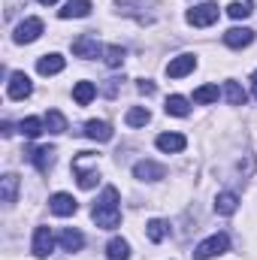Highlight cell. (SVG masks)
I'll return each instance as SVG.
<instances>
[{
    "label": "cell",
    "mask_w": 257,
    "mask_h": 260,
    "mask_svg": "<svg viewBox=\"0 0 257 260\" xmlns=\"http://www.w3.org/2000/svg\"><path fill=\"white\" fill-rule=\"evenodd\" d=\"M94 224L103 227V230H115L121 224V206H118V188H103L100 200L94 203V212H91Z\"/></svg>",
    "instance_id": "6da1fadb"
},
{
    "label": "cell",
    "mask_w": 257,
    "mask_h": 260,
    "mask_svg": "<svg viewBox=\"0 0 257 260\" xmlns=\"http://www.w3.org/2000/svg\"><path fill=\"white\" fill-rule=\"evenodd\" d=\"M227 248H230L227 233H215V236L203 239V242L194 248V260H212V257H218V254H224Z\"/></svg>",
    "instance_id": "7a4b0ae2"
},
{
    "label": "cell",
    "mask_w": 257,
    "mask_h": 260,
    "mask_svg": "<svg viewBox=\"0 0 257 260\" xmlns=\"http://www.w3.org/2000/svg\"><path fill=\"white\" fill-rule=\"evenodd\" d=\"M85 164H88V151H79V157L73 160V173H76L79 188H82V191H91V188L100 182V173H97V167H94V170H88Z\"/></svg>",
    "instance_id": "3957f363"
},
{
    "label": "cell",
    "mask_w": 257,
    "mask_h": 260,
    "mask_svg": "<svg viewBox=\"0 0 257 260\" xmlns=\"http://www.w3.org/2000/svg\"><path fill=\"white\" fill-rule=\"evenodd\" d=\"M218 15H221L218 3H200V6L188 9V24H194V27H209V24L218 21Z\"/></svg>",
    "instance_id": "277c9868"
},
{
    "label": "cell",
    "mask_w": 257,
    "mask_h": 260,
    "mask_svg": "<svg viewBox=\"0 0 257 260\" xmlns=\"http://www.w3.org/2000/svg\"><path fill=\"white\" fill-rule=\"evenodd\" d=\"M73 55H76V58H85V61H91V58H100V55H103V46L97 43V37H91V34H82V37L73 43Z\"/></svg>",
    "instance_id": "5b68a950"
},
{
    "label": "cell",
    "mask_w": 257,
    "mask_h": 260,
    "mask_svg": "<svg viewBox=\"0 0 257 260\" xmlns=\"http://www.w3.org/2000/svg\"><path fill=\"white\" fill-rule=\"evenodd\" d=\"M34 257H40V260H46L52 251H55V236H52V230L49 227H37L34 230Z\"/></svg>",
    "instance_id": "8992f818"
},
{
    "label": "cell",
    "mask_w": 257,
    "mask_h": 260,
    "mask_svg": "<svg viewBox=\"0 0 257 260\" xmlns=\"http://www.w3.org/2000/svg\"><path fill=\"white\" fill-rule=\"evenodd\" d=\"M40 34H43V21H40V18H24V21L15 27L12 40H15L18 46H24V43H34V40H40Z\"/></svg>",
    "instance_id": "52a82bcc"
},
{
    "label": "cell",
    "mask_w": 257,
    "mask_h": 260,
    "mask_svg": "<svg viewBox=\"0 0 257 260\" xmlns=\"http://www.w3.org/2000/svg\"><path fill=\"white\" fill-rule=\"evenodd\" d=\"M30 91H34V85H30V79L24 73H12L9 76V85H6L9 100H24V97H30Z\"/></svg>",
    "instance_id": "ba28073f"
},
{
    "label": "cell",
    "mask_w": 257,
    "mask_h": 260,
    "mask_svg": "<svg viewBox=\"0 0 257 260\" xmlns=\"http://www.w3.org/2000/svg\"><path fill=\"white\" fill-rule=\"evenodd\" d=\"M133 176H136L139 182H157V179L167 176V167H164V164H154V160H139V164L133 167Z\"/></svg>",
    "instance_id": "9c48e42d"
},
{
    "label": "cell",
    "mask_w": 257,
    "mask_h": 260,
    "mask_svg": "<svg viewBox=\"0 0 257 260\" xmlns=\"http://www.w3.org/2000/svg\"><path fill=\"white\" fill-rule=\"evenodd\" d=\"M27 160H30L40 173H49V170H52V164H55V148H52V145L30 148V151H27Z\"/></svg>",
    "instance_id": "30bf717a"
},
{
    "label": "cell",
    "mask_w": 257,
    "mask_h": 260,
    "mask_svg": "<svg viewBox=\"0 0 257 260\" xmlns=\"http://www.w3.org/2000/svg\"><path fill=\"white\" fill-rule=\"evenodd\" d=\"M251 43H254V30L251 27H230L224 34V46H230V49H245Z\"/></svg>",
    "instance_id": "8fae6325"
},
{
    "label": "cell",
    "mask_w": 257,
    "mask_h": 260,
    "mask_svg": "<svg viewBox=\"0 0 257 260\" xmlns=\"http://www.w3.org/2000/svg\"><path fill=\"white\" fill-rule=\"evenodd\" d=\"M194 67H197V58H194V55H179V58H173V61L167 64V76H170V79H182V76L194 73Z\"/></svg>",
    "instance_id": "7c38bea8"
},
{
    "label": "cell",
    "mask_w": 257,
    "mask_h": 260,
    "mask_svg": "<svg viewBox=\"0 0 257 260\" xmlns=\"http://www.w3.org/2000/svg\"><path fill=\"white\" fill-rule=\"evenodd\" d=\"M49 209L58 215V218H70V215H76V209H79V203L73 200L70 194H55L49 200Z\"/></svg>",
    "instance_id": "4fadbf2b"
},
{
    "label": "cell",
    "mask_w": 257,
    "mask_h": 260,
    "mask_svg": "<svg viewBox=\"0 0 257 260\" xmlns=\"http://www.w3.org/2000/svg\"><path fill=\"white\" fill-rule=\"evenodd\" d=\"M67 67V61L58 55V52H52V55H43L40 61H37V70H40V76H58L61 70Z\"/></svg>",
    "instance_id": "5bb4252c"
},
{
    "label": "cell",
    "mask_w": 257,
    "mask_h": 260,
    "mask_svg": "<svg viewBox=\"0 0 257 260\" xmlns=\"http://www.w3.org/2000/svg\"><path fill=\"white\" fill-rule=\"evenodd\" d=\"M185 145H188V139H185L182 133H160V136H157V148L167 151V154L185 151Z\"/></svg>",
    "instance_id": "9a60e30c"
},
{
    "label": "cell",
    "mask_w": 257,
    "mask_h": 260,
    "mask_svg": "<svg viewBox=\"0 0 257 260\" xmlns=\"http://www.w3.org/2000/svg\"><path fill=\"white\" fill-rule=\"evenodd\" d=\"M85 136L94 139V142H109V139H112V127H109L106 121L91 118V121H85Z\"/></svg>",
    "instance_id": "2e32d148"
},
{
    "label": "cell",
    "mask_w": 257,
    "mask_h": 260,
    "mask_svg": "<svg viewBox=\"0 0 257 260\" xmlns=\"http://www.w3.org/2000/svg\"><path fill=\"white\" fill-rule=\"evenodd\" d=\"M58 15L61 18H85V15H91V0H67Z\"/></svg>",
    "instance_id": "e0dca14e"
},
{
    "label": "cell",
    "mask_w": 257,
    "mask_h": 260,
    "mask_svg": "<svg viewBox=\"0 0 257 260\" xmlns=\"http://www.w3.org/2000/svg\"><path fill=\"white\" fill-rule=\"evenodd\" d=\"M224 100L230 103V106H245V100H248V94H245V88L239 85V82H224Z\"/></svg>",
    "instance_id": "ac0fdd59"
},
{
    "label": "cell",
    "mask_w": 257,
    "mask_h": 260,
    "mask_svg": "<svg viewBox=\"0 0 257 260\" xmlns=\"http://www.w3.org/2000/svg\"><path fill=\"white\" fill-rule=\"evenodd\" d=\"M58 242H61V248H64V251H82V245H85V236H82L79 230L67 227V230H61Z\"/></svg>",
    "instance_id": "d6986e66"
},
{
    "label": "cell",
    "mask_w": 257,
    "mask_h": 260,
    "mask_svg": "<svg viewBox=\"0 0 257 260\" xmlns=\"http://www.w3.org/2000/svg\"><path fill=\"white\" fill-rule=\"evenodd\" d=\"M106 260H130V242L127 239H121V236L109 239V245H106Z\"/></svg>",
    "instance_id": "ffe728a7"
},
{
    "label": "cell",
    "mask_w": 257,
    "mask_h": 260,
    "mask_svg": "<svg viewBox=\"0 0 257 260\" xmlns=\"http://www.w3.org/2000/svg\"><path fill=\"white\" fill-rule=\"evenodd\" d=\"M94 97H97V85H94V82H76V88H73V100H76L79 106H88Z\"/></svg>",
    "instance_id": "44dd1931"
},
{
    "label": "cell",
    "mask_w": 257,
    "mask_h": 260,
    "mask_svg": "<svg viewBox=\"0 0 257 260\" xmlns=\"http://www.w3.org/2000/svg\"><path fill=\"white\" fill-rule=\"evenodd\" d=\"M164 109H167V115H176V118H185V115L191 112V106H188V97H182V94H173V97H167Z\"/></svg>",
    "instance_id": "7402d4cb"
},
{
    "label": "cell",
    "mask_w": 257,
    "mask_h": 260,
    "mask_svg": "<svg viewBox=\"0 0 257 260\" xmlns=\"http://www.w3.org/2000/svg\"><path fill=\"white\" fill-rule=\"evenodd\" d=\"M15 197H18V176L15 173H6L0 179V200L3 203H15Z\"/></svg>",
    "instance_id": "603a6c76"
},
{
    "label": "cell",
    "mask_w": 257,
    "mask_h": 260,
    "mask_svg": "<svg viewBox=\"0 0 257 260\" xmlns=\"http://www.w3.org/2000/svg\"><path fill=\"white\" fill-rule=\"evenodd\" d=\"M236 206H239V197L233 194V191H221V194L215 197V212L218 215H233Z\"/></svg>",
    "instance_id": "cb8c5ba5"
},
{
    "label": "cell",
    "mask_w": 257,
    "mask_h": 260,
    "mask_svg": "<svg viewBox=\"0 0 257 260\" xmlns=\"http://www.w3.org/2000/svg\"><path fill=\"white\" fill-rule=\"evenodd\" d=\"M167 233H170V224H167L164 218H151V221L145 224V236H148L151 242H164Z\"/></svg>",
    "instance_id": "d4e9b609"
},
{
    "label": "cell",
    "mask_w": 257,
    "mask_h": 260,
    "mask_svg": "<svg viewBox=\"0 0 257 260\" xmlns=\"http://www.w3.org/2000/svg\"><path fill=\"white\" fill-rule=\"evenodd\" d=\"M127 121L130 127H145L148 121H151V112L145 109V106H133V109H127Z\"/></svg>",
    "instance_id": "484cf974"
},
{
    "label": "cell",
    "mask_w": 257,
    "mask_h": 260,
    "mask_svg": "<svg viewBox=\"0 0 257 260\" xmlns=\"http://www.w3.org/2000/svg\"><path fill=\"white\" fill-rule=\"evenodd\" d=\"M251 12H254V3H251V0H233V3L227 6V15L236 18V21H239V18H248Z\"/></svg>",
    "instance_id": "4316f807"
},
{
    "label": "cell",
    "mask_w": 257,
    "mask_h": 260,
    "mask_svg": "<svg viewBox=\"0 0 257 260\" xmlns=\"http://www.w3.org/2000/svg\"><path fill=\"white\" fill-rule=\"evenodd\" d=\"M18 130H21V136H27V139H37V136L46 130V121H43V118H24V121L18 124Z\"/></svg>",
    "instance_id": "83f0119b"
},
{
    "label": "cell",
    "mask_w": 257,
    "mask_h": 260,
    "mask_svg": "<svg viewBox=\"0 0 257 260\" xmlns=\"http://www.w3.org/2000/svg\"><path fill=\"white\" fill-rule=\"evenodd\" d=\"M43 121H46V130H49V133H64L67 130V118L58 112V109H49Z\"/></svg>",
    "instance_id": "f1b7e54d"
},
{
    "label": "cell",
    "mask_w": 257,
    "mask_h": 260,
    "mask_svg": "<svg viewBox=\"0 0 257 260\" xmlns=\"http://www.w3.org/2000/svg\"><path fill=\"white\" fill-rule=\"evenodd\" d=\"M124 58H127V52H124L121 46H106V49H103V61H106V67H112V70L124 64Z\"/></svg>",
    "instance_id": "f546056e"
},
{
    "label": "cell",
    "mask_w": 257,
    "mask_h": 260,
    "mask_svg": "<svg viewBox=\"0 0 257 260\" xmlns=\"http://www.w3.org/2000/svg\"><path fill=\"white\" fill-rule=\"evenodd\" d=\"M218 85H203V88H197L194 91V103H215L218 100Z\"/></svg>",
    "instance_id": "4dcf8cb0"
},
{
    "label": "cell",
    "mask_w": 257,
    "mask_h": 260,
    "mask_svg": "<svg viewBox=\"0 0 257 260\" xmlns=\"http://www.w3.org/2000/svg\"><path fill=\"white\" fill-rule=\"evenodd\" d=\"M136 88H139V94H145V97H151V94H154V82H151V79H139V85H136Z\"/></svg>",
    "instance_id": "1f68e13d"
},
{
    "label": "cell",
    "mask_w": 257,
    "mask_h": 260,
    "mask_svg": "<svg viewBox=\"0 0 257 260\" xmlns=\"http://www.w3.org/2000/svg\"><path fill=\"white\" fill-rule=\"evenodd\" d=\"M115 91H118V79H109V85H106V94H109V97H115Z\"/></svg>",
    "instance_id": "d6a6232c"
},
{
    "label": "cell",
    "mask_w": 257,
    "mask_h": 260,
    "mask_svg": "<svg viewBox=\"0 0 257 260\" xmlns=\"http://www.w3.org/2000/svg\"><path fill=\"white\" fill-rule=\"evenodd\" d=\"M251 85H254V100H257V70L251 73Z\"/></svg>",
    "instance_id": "836d02e7"
},
{
    "label": "cell",
    "mask_w": 257,
    "mask_h": 260,
    "mask_svg": "<svg viewBox=\"0 0 257 260\" xmlns=\"http://www.w3.org/2000/svg\"><path fill=\"white\" fill-rule=\"evenodd\" d=\"M40 3H43V6H52V3H58V0H40Z\"/></svg>",
    "instance_id": "e575fe53"
}]
</instances>
